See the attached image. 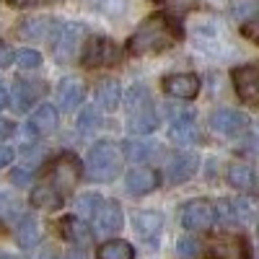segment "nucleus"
<instances>
[{
    "mask_svg": "<svg viewBox=\"0 0 259 259\" xmlns=\"http://www.w3.org/2000/svg\"><path fill=\"white\" fill-rule=\"evenodd\" d=\"M179 26L171 21L166 13H156L145 18L138 26V31L130 36V52L133 55H150V52H161L168 50L174 41L179 39Z\"/></svg>",
    "mask_w": 259,
    "mask_h": 259,
    "instance_id": "nucleus-1",
    "label": "nucleus"
},
{
    "mask_svg": "<svg viewBox=\"0 0 259 259\" xmlns=\"http://www.w3.org/2000/svg\"><path fill=\"white\" fill-rule=\"evenodd\" d=\"M122 161H124L122 148L109 143V140H101L89 150V156H85V174L94 182H112V179L119 177Z\"/></svg>",
    "mask_w": 259,
    "mask_h": 259,
    "instance_id": "nucleus-2",
    "label": "nucleus"
},
{
    "mask_svg": "<svg viewBox=\"0 0 259 259\" xmlns=\"http://www.w3.org/2000/svg\"><path fill=\"white\" fill-rule=\"evenodd\" d=\"M207 254L212 259H251V246L241 236L218 233L207 241Z\"/></svg>",
    "mask_w": 259,
    "mask_h": 259,
    "instance_id": "nucleus-3",
    "label": "nucleus"
},
{
    "mask_svg": "<svg viewBox=\"0 0 259 259\" xmlns=\"http://www.w3.org/2000/svg\"><path fill=\"white\" fill-rule=\"evenodd\" d=\"M83 39H85V29L80 24H68V26H62L60 34L55 36L52 41V52L57 57V62H70L80 47H83Z\"/></svg>",
    "mask_w": 259,
    "mask_h": 259,
    "instance_id": "nucleus-4",
    "label": "nucleus"
},
{
    "mask_svg": "<svg viewBox=\"0 0 259 259\" xmlns=\"http://www.w3.org/2000/svg\"><path fill=\"white\" fill-rule=\"evenodd\" d=\"M119 60V47L106 36H94L83 50V65L85 68H109Z\"/></svg>",
    "mask_w": 259,
    "mask_h": 259,
    "instance_id": "nucleus-5",
    "label": "nucleus"
},
{
    "mask_svg": "<svg viewBox=\"0 0 259 259\" xmlns=\"http://www.w3.org/2000/svg\"><path fill=\"white\" fill-rule=\"evenodd\" d=\"M50 184L62 194H68V192H73V187L78 184V179H80V163L75 161V156H60L55 163H52V171H50Z\"/></svg>",
    "mask_w": 259,
    "mask_h": 259,
    "instance_id": "nucleus-6",
    "label": "nucleus"
},
{
    "mask_svg": "<svg viewBox=\"0 0 259 259\" xmlns=\"http://www.w3.org/2000/svg\"><path fill=\"white\" fill-rule=\"evenodd\" d=\"M91 218H94L96 233H101V236L119 233L122 226H124V212L114 200H101V205L96 207V212L91 215Z\"/></svg>",
    "mask_w": 259,
    "mask_h": 259,
    "instance_id": "nucleus-7",
    "label": "nucleus"
},
{
    "mask_svg": "<svg viewBox=\"0 0 259 259\" xmlns=\"http://www.w3.org/2000/svg\"><path fill=\"white\" fill-rule=\"evenodd\" d=\"M215 223V207L205 200H192L182 207V226L187 231H207Z\"/></svg>",
    "mask_w": 259,
    "mask_h": 259,
    "instance_id": "nucleus-8",
    "label": "nucleus"
},
{
    "mask_svg": "<svg viewBox=\"0 0 259 259\" xmlns=\"http://www.w3.org/2000/svg\"><path fill=\"white\" fill-rule=\"evenodd\" d=\"M233 85H236V91H239L244 104H249V106L259 104V70L254 65L236 68L233 70Z\"/></svg>",
    "mask_w": 259,
    "mask_h": 259,
    "instance_id": "nucleus-9",
    "label": "nucleus"
},
{
    "mask_svg": "<svg viewBox=\"0 0 259 259\" xmlns=\"http://www.w3.org/2000/svg\"><path fill=\"white\" fill-rule=\"evenodd\" d=\"M163 91L168 96H174V99L189 101V99L197 96L200 80H197V75H192V73H174V75L163 78Z\"/></svg>",
    "mask_w": 259,
    "mask_h": 259,
    "instance_id": "nucleus-10",
    "label": "nucleus"
},
{
    "mask_svg": "<svg viewBox=\"0 0 259 259\" xmlns=\"http://www.w3.org/2000/svg\"><path fill=\"white\" fill-rule=\"evenodd\" d=\"M215 218H221L223 223H251L254 205L249 200H223L215 207Z\"/></svg>",
    "mask_w": 259,
    "mask_h": 259,
    "instance_id": "nucleus-11",
    "label": "nucleus"
},
{
    "mask_svg": "<svg viewBox=\"0 0 259 259\" xmlns=\"http://www.w3.org/2000/svg\"><path fill=\"white\" fill-rule=\"evenodd\" d=\"M210 127L223 135H239L241 130L249 127V119H246V114L236 112V109H218L210 117Z\"/></svg>",
    "mask_w": 259,
    "mask_h": 259,
    "instance_id": "nucleus-12",
    "label": "nucleus"
},
{
    "mask_svg": "<svg viewBox=\"0 0 259 259\" xmlns=\"http://www.w3.org/2000/svg\"><path fill=\"white\" fill-rule=\"evenodd\" d=\"M124 187H127L130 194H148L158 187V174L148 166H135L124 177Z\"/></svg>",
    "mask_w": 259,
    "mask_h": 259,
    "instance_id": "nucleus-13",
    "label": "nucleus"
},
{
    "mask_svg": "<svg viewBox=\"0 0 259 259\" xmlns=\"http://www.w3.org/2000/svg\"><path fill=\"white\" fill-rule=\"evenodd\" d=\"M83 96H85V85H83L80 78H65V80H60V85H57V104H60V109L73 112L75 106H80Z\"/></svg>",
    "mask_w": 259,
    "mask_h": 259,
    "instance_id": "nucleus-14",
    "label": "nucleus"
},
{
    "mask_svg": "<svg viewBox=\"0 0 259 259\" xmlns=\"http://www.w3.org/2000/svg\"><path fill=\"white\" fill-rule=\"evenodd\" d=\"M194 174H197V158L189 156V153L174 156V158L166 163V179L171 184H182V182L192 179Z\"/></svg>",
    "mask_w": 259,
    "mask_h": 259,
    "instance_id": "nucleus-15",
    "label": "nucleus"
},
{
    "mask_svg": "<svg viewBox=\"0 0 259 259\" xmlns=\"http://www.w3.org/2000/svg\"><path fill=\"white\" fill-rule=\"evenodd\" d=\"M133 228H135V233L140 236L143 241H153L156 236L161 233V228H163V215L156 212V210H143V212L135 215Z\"/></svg>",
    "mask_w": 259,
    "mask_h": 259,
    "instance_id": "nucleus-16",
    "label": "nucleus"
},
{
    "mask_svg": "<svg viewBox=\"0 0 259 259\" xmlns=\"http://www.w3.org/2000/svg\"><path fill=\"white\" fill-rule=\"evenodd\" d=\"M158 127V112L150 106H143L138 112H130V119H127V130L135 135H150L153 130Z\"/></svg>",
    "mask_w": 259,
    "mask_h": 259,
    "instance_id": "nucleus-17",
    "label": "nucleus"
},
{
    "mask_svg": "<svg viewBox=\"0 0 259 259\" xmlns=\"http://www.w3.org/2000/svg\"><path fill=\"white\" fill-rule=\"evenodd\" d=\"M41 239V228L36 223V218H31V215H21V221L16 226V241L21 249H34Z\"/></svg>",
    "mask_w": 259,
    "mask_h": 259,
    "instance_id": "nucleus-18",
    "label": "nucleus"
},
{
    "mask_svg": "<svg viewBox=\"0 0 259 259\" xmlns=\"http://www.w3.org/2000/svg\"><path fill=\"white\" fill-rule=\"evenodd\" d=\"M41 94H45V85L41 83H31V80H18L16 85H13V104H16V109H29L31 106V101H36Z\"/></svg>",
    "mask_w": 259,
    "mask_h": 259,
    "instance_id": "nucleus-19",
    "label": "nucleus"
},
{
    "mask_svg": "<svg viewBox=\"0 0 259 259\" xmlns=\"http://www.w3.org/2000/svg\"><path fill=\"white\" fill-rule=\"evenodd\" d=\"M228 184L239 192H254L256 189V174L246 163H233L228 168Z\"/></svg>",
    "mask_w": 259,
    "mask_h": 259,
    "instance_id": "nucleus-20",
    "label": "nucleus"
},
{
    "mask_svg": "<svg viewBox=\"0 0 259 259\" xmlns=\"http://www.w3.org/2000/svg\"><path fill=\"white\" fill-rule=\"evenodd\" d=\"M62 236L68 241H73V244H78V246H85L91 241V236H94V231H91V226L85 223V221H80V218H65L62 221Z\"/></svg>",
    "mask_w": 259,
    "mask_h": 259,
    "instance_id": "nucleus-21",
    "label": "nucleus"
},
{
    "mask_svg": "<svg viewBox=\"0 0 259 259\" xmlns=\"http://www.w3.org/2000/svg\"><path fill=\"white\" fill-rule=\"evenodd\" d=\"M62 194L47 182V184H39L31 189V205L39 207V210H57L62 205Z\"/></svg>",
    "mask_w": 259,
    "mask_h": 259,
    "instance_id": "nucleus-22",
    "label": "nucleus"
},
{
    "mask_svg": "<svg viewBox=\"0 0 259 259\" xmlns=\"http://www.w3.org/2000/svg\"><path fill=\"white\" fill-rule=\"evenodd\" d=\"M119 96H122V85L114 78L101 80L96 85V101H99L101 109H106V112H114L117 109V106H119Z\"/></svg>",
    "mask_w": 259,
    "mask_h": 259,
    "instance_id": "nucleus-23",
    "label": "nucleus"
},
{
    "mask_svg": "<svg viewBox=\"0 0 259 259\" xmlns=\"http://www.w3.org/2000/svg\"><path fill=\"white\" fill-rule=\"evenodd\" d=\"M31 127L39 135H50L52 130H57V109L52 104H41L39 109L31 114Z\"/></svg>",
    "mask_w": 259,
    "mask_h": 259,
    "instance_id": "nucleus-24",
    "label": "nucleus"
},
{
    "mask_svg": "<svg viewBox=\"0 0 259 259\" xmlns=\"http://www.w3.org/2000/svg\"><path fill=\"white\" fill-rule=\"evenodd\" d=\"M168 138L174 140L177 145H192L194 140H197V124H194L192 117L174 119L171 122V130H168Z\"/></svg>",
    "mask_w": 259,
    "mask_h": 259,
    "instance_id": "nucleus-25",
    "label": "nucleus"
},
{
    "mask_svg": "<svg viewBox=\"0 0 259 259\" xmlns=\"http://www.w3.org/2000/svg\"><path fill=\"white\" fill-rule=\"evenodd\" d=\"M50 31H52V18H47V16L26 18L24 24L18 26V34L24 39H47Z\"/></svg>",
    "mask_w": 259,
    "mask_h": 259,
    "instance_id": "nucleus-26",
    "label": "nucleus"
},
{
    "mask_svg": "<svg viewBox=\"0 0 259 259\" xmlns=\"http://www.w3.org/2000/svg\"><path fill=\"white\" fill-rule=\"evenodd\" d=\"M96 256H99V259H133V256H135V249H133V244L117 239V241L101 244L99 251H96Z\"/></svg>",
    "mask_w": 259,
    "mask_h": 259,
    "instance_id": "nucleus-27",
    "label": "nucleus"
},
{
    "mask_svg": "<svg viewBox=\"0 0 259 259\" xmlns=\"http://www.w3.org/2000/svg\"><path fill=\"white\" fill-rule=\"evenodd\" d=\"M153 145L150 143H140V140H127L124 143V148H122V156L124 158H133V161H148L150 158V153H153Z\"/></svg>",
    "mask_w": 259,
    "mask_h": 259,
    "instance_id": "nucleus-28",
    "label": "nucleus"
},
{
    "mask_svg": "<svg viewBox=\"0 0 259 259\" xmlns=\"http://www.w3.org/2000/svg\"><path fill=\"white\" fill-rule=\"evenodd\" d=\"M13 218H21V202L0 192V223H11Z\"/></svg>",
    "mask_w": 259,
    "mask_h": 259,
    "instance_id": "nucleus-29",
    "label": "nucleus"
},
{
    "mask_svg": "<svg viewBox=\"0 0 259 259\" xmlns=\"http://www.w3.org/2000/svg\"><path fill=\"white\" fill-rule=\"evenodd\" d=\"M99 124H101L99 109H94V106H85V109L80 112V117H78V130H80L83 135H91L94 130H99Z\"/></svg>",
    "mask_w": 259,
    "mask_h": 259,
    "instance_id": "nucleus-30",
    "label": "nucleus"
},
{
    "mask_svg": "<svg viewBox=\"0 0 259 259\" xmlns=\"http://www.w3.org/2000/svg\"><path fill=\"white\" fill-rule=\"evenodd\" d=\"M143 106H150V94H148L145 85H133L130 94H127V109L138 112V109H143Z\"/></svg>",
    "mask_w": 259,
    "mask_h": 259,
    "instance_id": "nucleus-31",
    "label": "nucleus"
},
{
    "mask_svg": "<svg viewBox=\"0 0 259 259\" xmlns=\"http://www.w3.org/2000/svg\"><path fill=\"white\" fill-rule=\"evenodd\" d=\"M13 60L18 62V68H24V70H34L41 65V55L36 50H21V52H16Z\"/></svg>",
    "mask_w": 259,
    "mask_h": 259,
    "instance_id": "nucleus-32",
    "label": "nucleus"
},
{
    "mask_svg": "<svg viewBox=\"0 0 259 259\" xmlns=\"http://www.w3.org/2000/svg\"><path fill=\"white\" fill-rule=\"evenodd\" d=\"M197 254H200L197 239H189V236H184V239L177 241V256H179V259H197Z\"/></svg>",
    "mask_w": 259,
    "mask_h": 259,
    "instance_id": "nucleus-33",
    "label": "nucleus"
},
{
    "mask_svg": "<svg viewBox=\"0 0 259 259\" xmlns=\"http://www.w3.org/2000/svg\"><path fill=\"white\" fill-rule=\"evenodd\" d=\"M99 205H101V197H99V194H83V197L78 200V210L85 215V218H91Z\"/></svg>",
    "mask_w": 259,
    "mask_h": 259,
    "instance_id": "nucleus-34",
    "label": "nucleus"
},
{
    "mask_svg": "<svg viewBox=\"0 0 259 259\" xmlns=\"http://www.w3.org/2000/svg\"><path fill=\"white\" fill-rule=\"evenodd\" d=\"M254 13H256V3H254V0H236V3H233V16L239 21L251 18Z\"/></svg>",
    "mask_w": 259,
    "mask_h": 259,
    "instance_id": "nucleus-35",
    "label": "nucleus"
},
{
    "mask_svg": "<svg viewBox=\"0 0 259 259\" xmlns=\"http://www.w3.org/2000/svg\"><path fill=\"white\" fill-rule=\"evenodd\" d=\"M91 3H94L96 8L106 11V13H117V11H122L124 0H91Z\"/></svg>",
    "mask_w": 259,
    "mask_h": 259,
    "instance_id": "nucleus-36",
    "label": "nucleus"
},
{
    "mask_svg": "<svg viewBox=\"0 0 259 259\" xmlns=\"http://www.w3.org/2000/svg\"><path fill=\"white\" fill-rule=\"evenodd\" d=\"M13 57H16V52L6 45V41H0V68H8L13 62Z\"/></svg>",
    "mask_w": 259,
    "mask_h": 259,
    "instance_id": "nucleus-37",
    "label": "nucleus"
},
{
    "mask_svg": "<svg viewBox=\"0 0 259 259\" xmlns=\"http://www.w3.org/2000/svg\"><path fill=\"white\" fill-rule=\"evenodd\" d=\"M29 179H31V177L26 174L24 168H13V171H11V182H13L16 187H29Z\"/></svg>",
    "mask_w": 259,
    "mask_h": 259,
    "instance_id": "nucleus-38",
    "label": "nucleus"
},
{
    "mask_svg": "<svg viewBox=\"0 0 259 259\" xmlns=\"http://www.w3.org/2000/svg\"><path fill=\"white\" fill-rule=\"evenodd\" d=\"M13 148L11 145H3V143H0V168H3V166H8L11 161H13Z\"/></svg>",
    "mask_w": 259,
    "mask_h": 259,
    "instance_id": "nucleus-39",
    "label": "nucleus"
},
{
    "mask_svg": "<svg viewBox=\"0 0 259 259\" xmlns=\"http://www.w3.org/2000/svg\"><path fill=\"white\" fill-rule=\"evenodd\" d=\"M168 114H171V122L174 119H184V117H192V109H184V106H168Z\"/></svg>",
    "mask_w": 259,
    "mask_h": 259,
    "instance_id": "nucleus-40",
    "label": "nucleus"
},
{
    "mask_svg": "<svg viewBox=\"0 0 259 259\" xmlns=\"http://www.w3.org/2000/svg\"><path fill=\"white\" fill-rule=\"evenodd\" d=\"M24 156H26V161L39 163V161H41V156H45V150H41V148H24Z\"/></svg>",
    "mask_w": 259,
    "mask_h": 259,
    "instance_id": "nucleus-41",
    "label": "nucleus"
},
{
    "mask_svg": "<svg viewBox=\"0 0 259 259\" xmlns=\"http://www.w3.org/2000/svg\"><path fill=\"white\" fill-rule=\"evenodd\" d=\"M11 133H13V124H11L8 119H3V117H0V140H6Z\"/></svg>",
    "mask_w": 259,
    "mask_h": 259,
    "instance_id": "nucleus-42",
    "label": "nucleus"
},
{
    "mask_svg": "<svg viewBox=\"0 0 259 259\" xmlns=\"http://www.w3.org/2000/svg\"><path fill=\"white\" fill-rule=\"evenodd\" d=\"M65 259H89V254H85L83 249H70Z\"/></svg>",
    "mask_w": 259,
    "mask_h": 259,
    "instance_id": "nucleus-43",
    "label": "nucleus"
},
{
    "mask_svg": "<svg viewBox=\"0 0 259 259\" xmlns=\"http://www.w3.org/2000/svg\"><path fill=\"white\" fill-rule=\"evenodd\" d=\"M3 106H8V91L0 85V109H3Z\"/></svg>",
    "mask_w": 259,
    "mask_h": 259,
    "instance_id": "nucleus-44",
    "label": "nucleus"
},
{
    "mask_svg": "<svg viewBox=\"0 0 259 259\" xmlns=\"http://www.w3.org/2000/svg\"><path fill=\"white\" fill-rule=\"evenodd\" d=\"M41 259H57V254L55 251H45V254H41Z\"/></svg>",
    "mask_w": 259,
    "mask_h": 259,
    "instance_id": "nucleus-45",
    "label": "nucleus"
},
{
    "mask_svg": "<svg viewBox=\"0 0 259 259\" xmlns=\"http://www.w3.org/2000/svg\"><path fill=\"white\" fill-rule=\"evenodd\" d=\"M11 3H13V6H26L29 0H11Z\"/></svg>",
    "mask_w": 259,
    "mask_h": 259,
    "instance_id": "nucleus-46",
    "label": "nucleus"
},
{
    "mask_svg": "<svg viewBox=\"0 0 259 259\" xmlns=\"http://www.w3.org/2000/svg\"><path fill=\"white\" fill-rule=\"evenodd\" d=\"M6 259H18V256H6Z\"/></svg>",
    "mask_w": 259,
    "mask_h": 259,
    "instance_id": "nucleus-47",
    "label": "nucleus"
}]
</instances>
